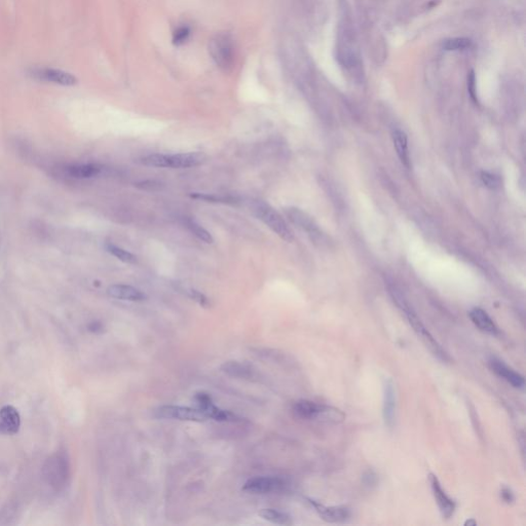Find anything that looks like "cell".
<instances>
[{"mask_svg":"<svg viewBox=\"0 0 526 526\" xmlns=\"http://www.w3.org/2000/svg\"><path fill=\"white\" fill-rule=\"evenodd\" d=\"M391 294L394 298V300L396 301L397 305L404 311V313L406 314L407 317V320L409 322V324L411 325V327L413 328L414 332L417 334V336L422 339V341L425 343V345L432 352V354L437 357L440 361L442 362H447L449 361V357L448 355L445 353V350L441 347V345L437 342V340L433 337V335L429 332V330L425 327V325L422 323V321H420L417 315L415 314V312L412 310V308L409 306V304L407 303L406 299L404 298V296L402 295V293L397 290L396 288H392L391 290Z\"/></svg>","mask_w":526,"mask_h":526,"instance_id":"cell-1","label":"cell"},{"mask_svg":"<svg viewBox=\"0 0 526 526\" xmlns=\"http://www.w3.org/2000/svg\"><path fill=\"white\" fill-rule=\"evenodd\" d=\"M206 160L207 155L202 152H186L176 154L154 153L142 157L141 163L144 166L151 168L187 169L197 167L203 164Z\"/></svg>","mask_w":526,"mask_h":526,"instance_id":"cell-2","label":"cell"},{"mask_svg":"<svg viewBox=\"0 0 526 526\" xmlns=\"http://www.w3.org/2000/svg\"><path fill=\"white\" fill-rule=\"evenodd\" d=\"M209 54L216 66L228 73L235 65V45L228 33H217L209 41Z\"/></svg>","mask_w":526,"mask_h":526,"instance_id":"cell-3","label":"cell"},{"mask_svg":"<svg viewBox=\"0 0 526 526\" xmlns=\"http://www.w3.org/2000/svg\"><path fill=\"white\" fill-rule=\"evenodd\" d=\"M252 211L259 220H261L282 240L288 243H292L294 241V235L292 230L284 218L272 206L265 201L258 200L252 204Z\"/></svg>","mask_w":526,"mask_h":526,"instance_id":"cell-4","label":"cell"},{"mask_svg":"<svg viewBox=\"0 0 526 526\" xmlns=\"http://www.w3.org/2000/svg\"><path fill=\"white\" fill-rule=\"evenodd\" d=\"M285 213L288 219L294 225L307 233L311 242L322 246L327 244V238L325 233L322 231L319 225L315 223V221L308 214L303 212L302 210L297 208H288L285 210Z\"/></svg>","mask_w":526,"mask_h":526,"instance_id":"cell-5","label":"cell"},{"mask_svg":"<svg viewBox=\"0 0 526 526\" xmlns=\"http://www.w3.org/2000/svg\"><path fill=\"white\" fill-rule=\"evenodd\" d=\"M154 415L159 418L186 420V422H204L207 416L199 408H191L185 406L164 405L154 410Z\"/></svg>","mask_w":526,"mask_h":526,"instance_id":"cell-6","label":"cell"},{"mask_svg":"<svg viewBox=\"0 0 526 526\" xmlns=\"http://www.w3.org/2000/svg\"><path fill=\"white\" fill-rule=\"evenodd\" d=\"M28 74L38 80L42 81H49L52 83H57L65 86H71L75 85L77 83V78L66 71L60 70V69H54V68H46V67H34L30 68L28 71Z\"/></svg>","mask_w":526,"mask_h":526,"instance_id":"cell-7","label":"cell"},{"mask_svg":"<svg viewBox=\"0 0 526 526\" xmlns=\"http://www.w3.org/2000/svg\"><path fill=\"white\" fill-rule=\"evenodd\" d=\"M195 401L198 408L204 413L207 418H213L218 422H239L241 419L236 414L217 407L213 403L211 396L207 393H197L195 395Z\"/></svg>","mask_w":526,"mask_h":526,"instance_id":"cell-8","label":"cell"},{"mask_svg":"<svg viewBox=\"0 0 526 526\" xmlns=\"http://www.w3.org/2000/svg\"><path fill=\"white\" fill-rule=\"evenodd\" d=\"M285 487L286 481L280 477L261 476L248 480L244 484L243 490L256 494H266L283 490Z\"/></svg>","mask_w":526,"mask_h":526,"instance_id":"cell-9","label":"cell"},{"mask_svg":"<svg viewBox=\"0 0 526 526\" xmlns=\"http://www.w3.org/2000/svg\"><path fill=\"white\" fill-rule=\"evenodd\" d=\"M310 506L315 510L320 517L330 523L344 522L350 517V511L345 506H335V507H326L318 502L307 500Z\"/></svg>","mask_w":526,"mask_h":526,"instance_id":"cell-10","label":"cell"},{"mask_svg":"<svg viewBox=\"0 0 526 526\" xmlns=\"http://www.w3.org/2000/svg\"><path fill=\"white\" fill-rule=\"evenodd\" d=\"M429 481L442 516L446 519L450 518L455 511V503L446 494L441 486V483L434 474L429 475Z\"/></svg>","mask_w":526,"mask_h":526,"instance_id":"cell-11","label":"cell"},{"mask_svg":"<svg viewBox=\"0 0 526 526\" xmlns=\"http://www.w3.org/2000/svg\"><path fill=\"white\" fill-rule=\"evenodd\" d=\"M489 367L490 369L501 378L506 381L509 385L516 389H522L525 385L524 377L513 370L507 364H505L503 361L492 358L489 360Z\"/></svg>","mask_w":526,"mask_h":526,"instance_id":"cell-12","label":"cell"},{"mask_svg":"<svg viewBox=\"0 0 526 526\" xmlns=\"http://www.w3.org/2000/svg\"><path fill=\"white\" fill-rule=\"evenodd\" d=\"M221 371L228 376L242 378V379H255L258 377V373L255 368L244 362L228 361L221 365Z\"/></svg>","mask_w":526,"mask_h":526,"instance_id":"cell-13","label":"cell"},{"mask_svg":"<svg viewBox=\"0 0 526 526\" xmlns=\"http://www.w3.org/2000/svg\"><path fill=\"white\" fill-rule=\"evenodd\" d=\"M21 426V417L13 406H5L0 410V432L5 434L18 433Z\"/></svg>","mask_w":526,"mask_h":526,"instance_id":"cell-14","label":"cell"},{"mask_svg":"<svg viewBox=\"0 0 526 526\" xmlns=\"http://www.w3.org/2000/svg\"><path fill=\"white\" fill-rule=\"evenodd\" d=\"M469 317L473 324L479 330L490 335L499 334V328L484 309L480 307H474L469 312Z\"/></svg>","mask_w":526,"mask_h":526,"instance_id":"cell-15","label":"cell"},{"mask_svg":"<svg viewBox=\"0 0 526 526\" xmlns=\"http://www.w3.org/2000/svg\"><path fill=\"white\" fill-rule=\"evenodd\" d=\"M325 405L309 400H299L293 404V412L302 419H321Z\"/></svg>","mask_w":526,"mask_h":526,"instance_id":"cell-16","label":"cell"},{"mask_svg":"<svg viewBox=\"0 0 526 526\" xmlns=\"http://www.w3.org/2000/svg\"><path fill=\"white\" fill-rule=\"evenodd\" d=\"M396 417V389L394 383L389 379L385 385L384 396V418L389 427H393Z\"/></svg>","mask_w":526,"mask_h":526,"instance_id":"cell-17","label":"cell"},{"mask_svg":"<svg viewBox=\"0 0 526 526\" xmlns=\"http://www.w3.org/2000/svg\"><path fill=\"white\" fill-rule=\"evenodd\" d=\"M107 294L112 298L127 301H143L146 299L145 293L141 290L133 286L123 284L110 286L107 289Z\"/></svg>","mask_w":526,"mask_h":526,"instance_id":"cell-18","label":"cell"},{"mask_svg":"<svg viewBox=\"0 0 526 526\" xmlns=\"http://www.w3.org/2000/svg\"><path fill=\"white\" fill-rule=\"evenodd\" d=\"M394 147L399 156L401 163L407 168H410V154L408 149V139L406 134L401 130H394L392 133Z\"/></svg>","mask_w":526,"mask_h":526,"instance_id":"cell-19","label":"cell"},{"mask_svg":"<svg viewBox=\"0 0 526 526\" xmlns=\"http://www.w3.org/2000/svg\"><path fill=\"white\" fill-rule=\"evenodd\" d=\"M101 168L97 165L87 164V165H76L71 166L67 169V173L69 176L77 179H87L96 177L100 174Z\"/></svg>","mask_w":526,"mask_h":526,"instance_id":"cell-20","label":"cell"},{"mask_svg":"<svg viewBox=\"0 0 526 526\" xmlns=\"http://www.w3.org/2000/svg\"><path fill=\"white\" fill-rule=\"evenodd\" d=\"M258 515L262 519L279 525H290L292 523L291 517L288 514L276 509H261Z\"/></svg>","mask_w":526,"mask_h":526,"instance_id":"cell-21","label":"cell"},{"mask_svg":"<svg viewBox=\"0 0 526 526\" xmlns=\"http://www.w3.org/2000/svg\"><path fill=\"white\" fill-rule=\"evenodd\" d=\"M185 225L193 236H195L198 240L202 241L203 243H206V244L214 243V239H213L212 235L210 233L206 228H203L201 225H199L196 221H194L192 219H186Z\"/></svg>","mask_w":526,"mask_h":526,"instance_id":"cell-22","label":"cell"},{"mask_svg":"<svg viewBox=\"0 0 526 526\" xmlns=\"http://www.w3.org/2000/svg\"><path fill=\"white\" fill-rule=\"evenodd\" d=\"M106 249L110 254H112L114 257H116L118 259H120L121 261H123L125 263H131V265H134V263L137 262V257L134 254H132L131 252H129L121 247H118L113 244H107Z\"/></svg>","mask_w":526,"mask_h":526,"instance_id":"cell-23","label":"cell"},{"mask_svg":"<svg viewBox=\"0 0 526 526\" xmlns=\"http://www.w3.org/2000/svg\"><path fill=\"white\" fill-rule=\"evenodd\" d=\"M472 45V40L466 37H454L444 41L443 48L448 51L463 50Z\"/></svg>","mask_w":526,"mask_h":526,"instance_id":"cell-24","label":"cell"},{"mask_svg":"<svg viewBox=\"0 0 526 526\" xmlns=\"http://www.w3.org/2000/svg\"><path fill=\"white\" fill-rule=\"evenodd\" d=\"M177 289H178V291H180V292L184 293L185 295H187L192 300L196 301L201 306H204V307L210 306V301H209L208 297L206 295H203L201 292L197 291L196 289L189 288V287H184V286H180V285L178 286Z\"/></svg>","mask_w":526,"mask_h":526,"instance_id":"cell-25","label":"cell"},{"mask_svg":"<svg viewBox=\"0 0 526 526\" xmlns=\"http://www.w3.org/2000/svg\"><path fill=\"white\" fill-rule=\"evenodd\" d=\"M190 28L188 26H180L178 27L174 32H173V38H172V43L175 45V46H180V45H183L187 42V40L189 39V36H190Z\"/></svg>","mask_w":526,"mask_h":526,"instance_id":"cell-26","label":"cell"},{"mask_svg":"<svg viewBox=\"0 0 526 526\" xmlns=\"http://www.w3.org/2000/svg\"><path fill=\"white\" fill-rule=\"evenodd\" d=\"M481 180H482L483 184L490 189H499L502 186L501 178L498 175L492 174L490 172H482Z\"/></svg>","mask_w":526,"mask_h":526,"instance_id":"cell-27","label":"cell"},{"mask_svg":"<svg viewBox=\"0 0 526 526\" xmlns=\"http://www.w3.org/2000/svg\"><path fill=\"white\" fill-rule=\"evenodd\" d=\"M363 481H364L365 485H367V486H371V485L376 484L377 478H376V475L374 474L373 472L368 471L367 473H365V475H364V477H363Z\"/></svg>","mask_w":526,"mask_h":526,"instance_id":"cell-28","label":"cell"},{"mask_svg":"<svg viewBox=\"0 0 526 526\" xmlns=\"http://www.w3.org/2000/svg\"><path fill=\"white\" fill-rule=\"evenodd\" d=\"M502 498H503V500H504L506 503H508V504L514 501V495H513L512 491H511L510 489H508V488H504V489L502 490Z\"/></svg>","mask_w":526,"mask_h":526,"instance_id":"cell-29","label":"cell"},{"mask_svg":"<svg viewBox=\"0 0 526 526\" xmlns=\"http://www.w3.org/2000/svg\"><path fill=\"white\" fill-rule=\"evenodd\" d=\"M464 525H476V521L475 520H467Z\"/></svg>","mask_w":526,"mask_h":526,"instance_id":"cell-30","label":"cell"}]
</instances>
